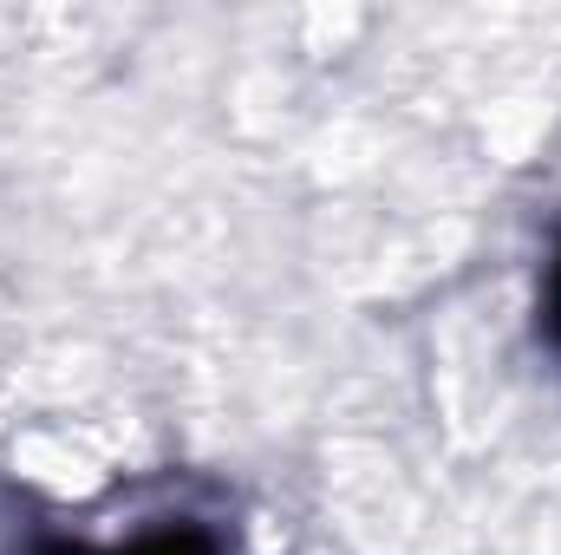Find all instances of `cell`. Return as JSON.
<instances>
[{
	"mask_svg": "<svg viewBox=\"0 0 561 555\" xmlns=\"http://www.w3.org/2000/svg\"><path fill=\"white\" fill-rule=\"evenodd\" d=\"M26 555H229V543H222L216 523H203V517H157V523L131 530L125 543H92V536H59V530H46V536H33Z\"/></svg>",
	"mask_w": 561,
	"mask_h": 555,
	"instance_id": "6da1fadb",
	"label": "cell"
},
{
	"mask_svg": "<svg viewBox=\"0 0 561 555\" xmlns=\"http://www.w3.org/2000/svg\"><path fill=\"white\" fill-rule=\"evenodd\" d=\"M536 333L561 360V236H556V249H549V269H542V294H536Z\"/></svg>",
	"mask_w": 561,
	"mask_h": 555,
	"instance_id": "7a4b0ae2",
	"label": "cell"
}]
</instances>
